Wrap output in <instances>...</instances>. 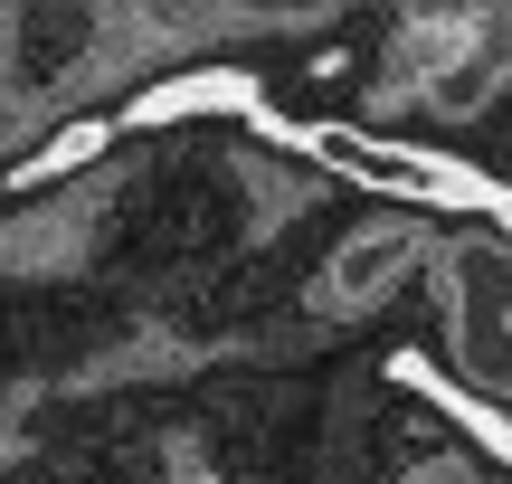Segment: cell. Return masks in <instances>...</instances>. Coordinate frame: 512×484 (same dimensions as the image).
Segmentation results:
<instances>
[{
  "instance_id": "3",
  "label": "cell",
  "mask_w": 512,
  "mask_h": 484,
  "mask_svg": "<svg viewBox=\"0 0 512 484\" xmlns=\"http://www.w3.org/2000/svg\"><path fill=\"white\" fill-rule=\"evenodd\" d=\"M418 266V238L408 228H361V238L342 247V257L323 266V304H342V314H361V304H380L389 285Z\"/></svg>"
},
{
  "instance_id": "5",
  "label": "cell",
  "mask_w": 512,
  "mask_h": 484,
  "mask_svg": "<svg viewBox=\"0 0 512 484\" xmlns=\"http://www.w3.org/2000/svg\"><path fill=\"white\" fill-rule=\"evenodd\" d=\"M503 228H512V200H503Z\"/></svg>"
},
{
  "instance_id": "1",
  "label": "cell",
  "mask_w": 512,
  "mask_h": 484,
  "mask_svg": "<svg viewBox=\"0 0 512 484\" xmlns=\"http://www.w3.org/2000/svg\"><path fill=\"white\" fill-rule=\"evenodd\" d=\"M456 361L475 390H512V257L503 247H456Z\"/></svg>"
},
{
  "instance_id": "2",
  "label": "cell",
  "mask_w": 512,
  "mask_h": 484,
  "mask_svg": "<svg viewBox=\"0 0 512 484\" xmlns=\"http://www.w3.org/2000/svg\"><path fill=\"white\" fill-rule=\"evenodd\" d=\"M313 152H323L332 171H351V181H370V190H399V200H446V190H456L446 162L389 152V143H370V133H313Z\"/></svg>"
},
{
  "instance_id": "4",
  "label": "cell",
  "mask_w": 512,
  "mask_h": 484,
  "mask_svg": "<svg viewBox=\"0 0 512 484\" xmlns=\"http://www.w3.org/2000/svg\"><path fill=\"white\" fill-rule=\"evenodd\" d=\"M408 484H475V475H465V466H446V456H437V466H418Z\"/></svg>"
}]
</instances>
